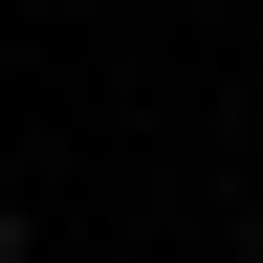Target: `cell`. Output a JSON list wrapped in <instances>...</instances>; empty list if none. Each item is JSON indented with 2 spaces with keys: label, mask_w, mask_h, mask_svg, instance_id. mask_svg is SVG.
I'll return each instance as SVG.
<instances>
[{
  "label": "cell",
  "mask_w": 263,
  "mask_h": 263,
  "mask_svg": "<svg viewBox=\"0 0 263 263\" xmlns=\"http://www.w3.org/2000/svg\"><path fill=\"white\" fill-rule=\"evenodd\" d=\"M0 263H22V219H0Z\"/></svg>",
  "instance_id": "obj_1"
}]
</instances>
